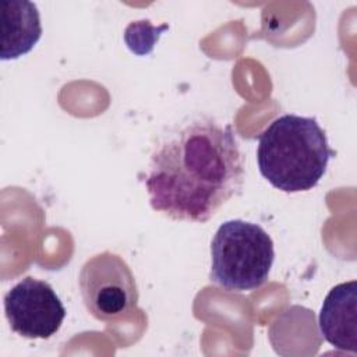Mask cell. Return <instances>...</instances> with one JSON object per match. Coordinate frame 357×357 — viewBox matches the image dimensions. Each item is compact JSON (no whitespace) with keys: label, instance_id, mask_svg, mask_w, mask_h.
I'll return each mask as SVG.
<instances>
[{"label":"cell","instance_id":"obj_1","mask_svg":"<svg viewBox=\"0 0 357 357\" xmlns=\"http://www.w3.org/2000/svg\"><path fill=\"white\" fill-rule=\"evenodd\" d=\"M244 162L231 124L198 119L151 153L145 187L153 211L205 223L243 187Z\"/></svg>","mask_w":357,"mask_h":357},{"label":"cell","instance_id":"obj_2","mask_svg":"<svg viewBox=\"0 0 357 357\" xmlns=\"http://www.w3.org/2000/svg\"><path fill=\"white\" fill-rule=\"evenodd\" d=\"M335 156L317 119L283 114L259 134L257 162L261 174L278 190H312Z\"/></svg>","mask_w":357,"mask_h":357},{"label":"cell","instance_id":"obj_3","mask_svg":"<svg viewBox=\"0 0 357 357\" xmlns=\"http://www.w3.org/2000/svg\"><path fill=\"white\" fill-rule=\"evenodd\" d=\"M211 257V282L226 290L250 291L261 287L269 276L273 241L259 225L233 219L216 230Z\"/></svg>","mask_w":357,"mask_h":357},{"label":"cell","instance_id":"obj_4","mask_svg":"<svg viewBox=\"0 0 357 357\" xmlns=\"http://www.w3.org/2000/svg\"><path fill=\"white\" fill-rule=\"evenodd\" d=\"M78 283L84 304L96 319L120 318L137 305L135 278L126 261L110 251L89 258L81 268Z\"/></svg>","mask_w":357,"mask_h":357},{"label":"cell","instance_id":"obj_5","mask_svg":"<svg viewBox=\"0 0 357 357\" xmlns=\"http://www.w3.org/2000/svg\"><path fill=\"white\" fill-rule=\"evenodd\" d=\"M4 312L10 328L28 339H49L66 317V308L53 287L31 276L6 293Z\"/></svg>","mask_w":357,"mask_h":357},{"label":"cell","instance_id":"obj_6","mask_svg":"<svg viewBox=\"0 0 357 357\" xmlns=\"http://www.w3.org/2000/svg\"><path fill=\"white\" fill-rule=\"evenodd\" d=\"M318 325L321 335L335 349L357 353V282L336 284L325 297Z\"/></svg>","mask_w":357,"mask_h":357},{"label":"cell","instance_id":"obj_7","mask_svg":"<svg viewBox=\"0 0 357 357\" xmlns=\"http://www.w3.org/2000/svg\"><path fill=\"white\" fill-rule=\"evenodd\" d=\"M42 36L38 7L26 0L1 3V60L28 53Z\"/></svg>","mask_w":357,"mask_h":357}]
</instances>
